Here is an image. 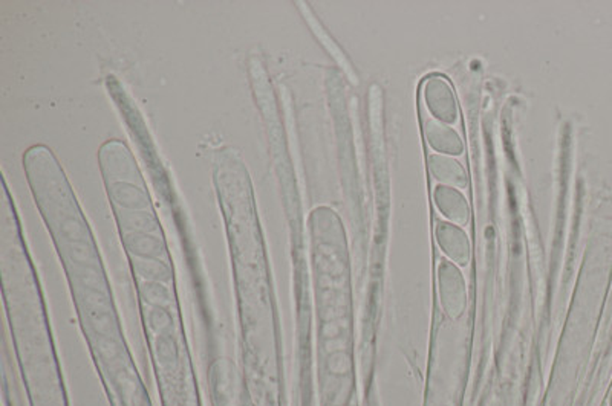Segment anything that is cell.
<instances>
[{
    "instance_id": "6da1fadb",
    "label": "cell",
    "mask_w": 612,
    "mask_h": 406,
    "mask_svg": "<svg viewBox=\"0 0 612 406\" xmlns=\"http://www.w3.org/2000/svg\"><path fill=\"white\" fill-rule=\"evenodd\" d=\"M26 182L65 266L75 308L90 347L125 342L95 238L65 170L45 144L22 158Z\"/></svg>"
},
{
    "instance_id": "7a4b0ae2",
    "label": "cell",
    "mask_w": 612,
    "mask_h": 406,
    "mask_svg": "<svg viewBox=\"0 0 612 406\" xmlns=\"http://www.w3.org/2000/svg\"><path fill=\"white\" fill-rule=\"evenodd\" d=\"M424 103L428 114L443 125H455L458 121V105L452 86L441 75L428 77L423 85Z\"/></svg>"
},
{
    "instance_id": "3957f363",
    "label": "cell",
    "mask_w": 612,
    "mask_h": 406,
    "mask_svg": "<svg viewBox=\"0 0 612 406\" xmlns=\"http://www.w3.org/2000/svg\"><path fill=\"white\" fill-rule=\"evenodd\" d=\"M438 278L439 298L444 310L452 319H457L463 315L467 304L463 273L455 263L444 260L439 264Z\"/></svg>"
},
{
    "instance_id": "277c9868",
    "label": "cell",
    "mask_w": 612,
    "mask_h": 406,
    "mask_svg": "<svg viewBox=\"0 0 612 406\" xmlns=\"http://www.w3.org/2000/svg\"><path fill=\"white\" fill-rule=\"evenodd\" d=\"M437 242L443 253L458 266H467L470 260V242L467 234L458 225L438 222L437 225Z\"/></svg>"
},
{
    "instance_id": "5b68a950",
    "label": "cell",
    "mask_w": 612,
    "mask_h": 406,
    "mask_svg": "<svg viewBox=\"0 0 612 406\" xmlns=\"http://www.w3.org/2000/svg\"><path fill=\"white\" fill-rule=\"evenodd\" d=\"M424 134L428 139V144L433 150L439 153L450 154V156H458L463 153L464 144L457 130L448 127L447 125L439 123L435 118L426 116L424 118Z\"/></svg>"
},
{
    "instance_id": "8992f818",
    "label": "cell",
    "mask_w": 612,
    "mask_h": 406,
    "mask_svg": "<svg viewBox=\"0 0 612 406\" xmlns=\"http://www.w3.org/2000/svg\"><path fill=\"white\" fill-rule=\"evenodd\" d=\"M433 198H435V203H437L439 211L444 214V217H447L453 225H458V226L467 225V200L463 194L459 193L458 189L446 187V185H438L435 193H433Z\"/></svg>"
},
{
    "instance_id": "52a82bcc",
    "label": "cell",
    "mask_w": 612,
    "mask_h": 406,
    "mask_svg": "<svg viewBox=\"0 0 612 406\" xmlns=\"http://www.w3.org/2000/svg\"><path fill=\"white\" fill-rule=\"evenodd\" d=\"M430 170L435 179L446 187L457 189L467 187L466 170L455 159L443 154H433L430 158Z\"/></svg>"
},
{
    "instance_id": "ba28073f",
    "label": "cell",
    "mask_w": 612,
    "mask_h": 406,
    "mask_svg": "<svg viewBox=\"0 0 612 406\" xmlns=\"http://www.w3.org/2000/svg\"><path fill=\"white\" fill-rule=\"evenodd\" d=\"M611 401V406H612V392H611V401Z\"/></svg>"
}]
</instances>
